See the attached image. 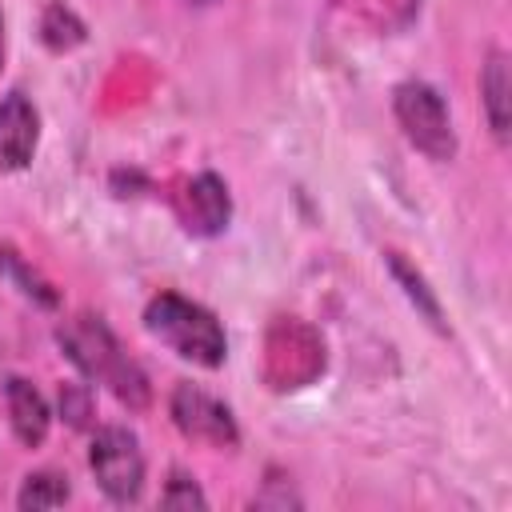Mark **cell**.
Instances as JSON below:
<instances>
[{
    "label": "cell",
    "mask_w": 512,
    "mask_h": 512,
    "mask_svg": "<svg viewBox=\"0 0 512 512\" xmlns=\"http://www.w3.org/2000/svg\"><path fill=\"white\" fill-rule=\"evenodd\" d=\"M56 344L64 348V356L80 368L84 380H100L124 408L132 412H144L152 404V384L144 376V368L120 348L116 332L92 316V312H80V316H68L60 328H56Z\"/></svg>",
    "instance_id": "1"
},
{
    "label": "cell",
    "mask_w": 512,
    "mask_h": 512,
    "mask_svg": "<svg viewBox=\"0 0 512 512\" xmlns=\"http://www.w3.org/2000/svg\"><path fill=\"white\" fill-rule=\"evenodd\" d=\"M144 328L168 344L176 356L200 364V368H220L228 356V336L204 304L180 296V292H156L144 308Z\"/></svg>",
    "instance_id": "2"
},
{
    "label": "cell",
    "mask_w": 512,
    "mask_h": 512,
    "mask_svg": "<svg viewBox=\"0 0 512 512\" xmlns=\"http://www.w3.org/2000/svg\"><path fill=\"white\" fill-rule=\"evenodd\" d=\"M324 372V340L296 316H276L264 332V380L276 392L308 388Z\"/></svg>",
    "instance_id": "3"
},
{
    "label": "cell",
    "mask_w": 512,
    "mask_h": 512,
    "mask_svg": "<svg viewBox=\"0 0 512 512\" xmlns=\"http://www.w3.org/2000/svg\"><path fill=\"white\" fill-rule=\"evenodd\" d=\"M392 112L404 128V136L412 140V148H420L428 160H452L456 156V132H452V116L444 96L424 84V80H404L392 92Z\"/></svg>",
    "instance_id": "4"
},
{
    "label": "cell",
    "mask_w": 512,
    "mask_h": 512,
    "mask_svg": "<svg viewBox=\"0 0 512 512\" xmlns=\"http://www.w3.org/2000/svg\"><path fill=\"white\" fill-rule=\"evenodd\" d=\"M88 468H92L96 484L104 488V496L116 500V504H132L140 496V488H144L140 440L128 428H120V424L96 428L92 448H88Z\"/></svg>",
    "instance_id": "5"
},
{
    "label": "cell",
    "mask_w": 512,
    "mask_h": 512,
    "mask_svg": "<svg viewBox=\"0 0 512 512\" xmlns=\"http://www.w3.org/2000/svg\"><path fill=\"white\" fill-rule=\"evenodd\" d=\"M168 416L188 440H200V444H212V448H236L240 444V428H236L232 408L224 400H216L212 392L188 384V380H180L172 388Z\"/></svg>",
    "instance_id": "6"
},
{
    "label": "cell",
    "mask_w": 512,
    "mask_h": 512,
    "mask_svg": "<svg viewBox=\"0 0 512 512\" xmlns=\"http://www.w3.org/2000/svg\"><path fill=\"white\" fill-rule=\"evenodd\" d=\"M172 208H176L184 232H192V236H220L232 220V196L216 172H200V176L184 180L180 192L172 196Z\"/></svg>",
    "instance_id": "7"
},
{
    "label": "cell",
    "mask_w": 512,
    "mask_h": 512,
    "mask_svg": "<svg viewBox=\"0 0 512 512\" xmlns=\"http://www.w3.org/2000/svg\"><path fill=\"white\" fill-rule=\"evenodd\" d=\"M40 144V112L24 92H8L0 100V176L32 164Z\"/></svg>",
    "instance_id": "8"
},
{
    "label": "cell",
    "mask_w": 512,
    "mask_h": 512,
    "mask_svg": "<svg viewBox=\"0 0 512 512\" xmlns=\"http://www.w3.org/2000/svg\"><path fill=\"white\" fill-rule=\"evenodd\" d=\"M4 396H8V420H12V432L24 448H40L48 440V424H52V412H48V400L36 392V384H28L24 376H12L4 384Z\"/></svg>",
    "instance_id": "9"
},
{
    "label": "cell",
    "mask_w": 512,
    "mask_h": 512,
    "mask_svg": "<svg viewBox=\"0 0 512 512\" xmlns=\"http://www.w3.org/2000/svg\"><path fill=\"white\" fill-rule=\"evenodd\" d=\"M480 96H484L488 124H492L496 140H508V124H512V76H508V56L500 48H492L488 60H484Z\"/></svg>",
    "instance_id": "10"
},
{
    "label": "cell",
    "mask_w": 512,
    "mask_h": 512,
    "mask_svg": "<svg viewBox=\"0 0 512 512\" xmlns=\"http://www.w3.org/2000/svg\"><path fill=\"white\" fill-rule=\"evenodd\" d=\"M384 260H388V272H392V280L404 288V296L412 300V308L436 328V332H448V324H444V308H440V300H436V292L428 288V280H424V272L412 264V260H404V252H384Z\"/></svg>",
    "instance_id": "11"
},
{
    "label": "cell",
    "mask_w": 512,
    "mask_h": 512,
    "mask_svg": "<svg viewBox=\"0 0 512 512\" xmlns=\"http://www.w3.org/2000/svg\"><path fill=\"white\" fill-rule=\"evenodd\" d=\"M40 40H44L48 52H72V48H80L88 40V28L68 4L52 0L44 8V16H40Z\"/></svg>",
    "instance_id": "12"
},
{
    "label": "cell",
    "mask_w": 512,
    "mask_h": 512,
    "mask_svg": "<svg viewBox=\"0 0 512 512\" xmlns=\"http://www.w3.org/2000/svg\"><path fill=\"white\" fill-rule=\"evenodd\" d=\"M0 276L4 280H12L28 300H36L40 308H56L60 304V292L36 272V268H28V260L12 248V244H0Z\"/></svg>",
    "instance_id": "13"
},
{
    "label": "cell",
    "mask_w": 512,
    "mask_h": 512,
    "mask_svg": "<svg viewBox=\"0 0 512 512\" xmlns=\"http://www.w3.org/2000/svg\"><path fill=\"white\" fill-rule=\"evenodd\" d=\"M68 496H72L68 476H60V472H32V476H24L16 504L24 512H32V508H60Z\"/></svg>",
    "instance_id": "14"
},
{
    "label": "cell",
    "mask_w": 512,
    "mask_h": 512,
    "mask_svg": "<svg viewBox=\"0 0 512 512\" xmlns=\"http://www.w3.org/2000/svg\"><path fill=\"white\" fill-rule=\"evenodd\" d=\"M56 400H60V416L68 420V428H80V432L92 428V420H96V396H92L88 384L64 380L60 392H56Z\"/></svg>",
    "instance_id": "15"
},
{
    "label": "cell",
    "mask_w": 512,
    "mask_h": 512,
    "mask_svg": "<svg viewBox=\"0 0 512 512\" xmlns=\"http://www.w3.org/2000/svg\"><path fill=\"white\" fill-rule=\"evenodd\" d=\"M160 504H164V508H184V512H192V508H208V496L200 492V484H196L188 472H172L168 484H164V492H160Z\"/></svg>",
    "instance_id": "16"
},
{
    "label": "cell",
    "mask_w": 512,
    "mask_h": 512,
    "mask_svg": "<svg viewBox=\"0 0 512 512\" xmlns=\"http://www.w3.org/2000/svg\"><path fill=\"white\" fill-rule=\"evenodd\" d=\"M256 508H300V496L292 492V484L288 488H276V476H272L268 480V492L256 496Z\"/></svg>",
    "instance_id": "17"
},
{
    "label": "cell",
    "mask_w": 512,
    "mask_h": 512,
    "mask_svg": "<svg viewBox=\"0 0 512 512\" xmlns=\"http://www.w3.org/2000/svg\"><path fill=\"white\" fill-rule=\"evenodd\" d=\"M0 64H4V20H0Z\"/></svg>",
    "instance_id": "18"
},
{
    "label": "cell",
    "mask_w": 512,
    "mask_h": 512,
    "mask_svg": "<svg viewBox=\"0 0 512 512\" xmlns=\"http://www.w3.org/2000/svg\"><path fill=\"white\" fill-rule=\"evenodd\" d=\"M196 4H212V0H196Z\"/></svg>",
    "instance_id": "19"
}]
</instances>
